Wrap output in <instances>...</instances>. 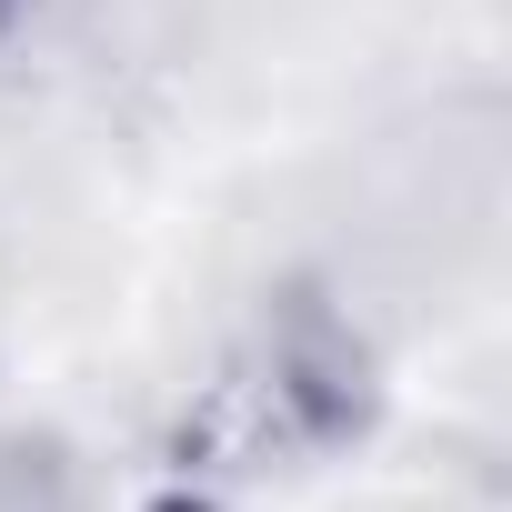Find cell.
Returning a JSON list of instances; mask_svg holds the SVG:
<instances>
[{
    "mask_svg": "<svg viewBox=\"0 0 512 512\" xmlns=\"http://www.w3.org/2000/svg\"><path fill=\"white\" fill-rule=\"evenodd\" d=\"M151 512H221V502H201V492H171V502H151Z\"/></svg>",
    "mask_w": 512,
    "mask_h": 512,
    "instance_id": "6da1fadb",
    "label": "cell"
},
{
    "mask_svg": "<svg viewBox=\"0 0 512 512\" xmlns=\"http://www.w3.org/2000/svg\"><path fill=\"white\" fill-rule=\"evenodd\" d=\"M11 21H21V0H0V31H11Z\"/></svg>",
    "mask_w": 512,
    "mask_h": 512,
    "instance_id": "7a4b0ae2",
    "label": "cell"
}]
</instances>
